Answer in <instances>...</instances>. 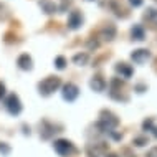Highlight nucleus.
I'll return each mask as SVG.
<instances>
[{
	"mask_svg": "<svg viewBox=\"0 0 157 157\" xmlns=\"http://www.w3.org/2000/svg\"><path fill=\"white\" fill-rule=\"evenodd\" d=\"M3 96H5V84L0 81V99H2Z\"/></svg>",
	"mask_w": 157,
	"mask_h": 157,
	"instance_id": "nucleus-25",
	"label": "nucleus"
},
{
	"mask_svg": "<svg viewBox=\"0 0 157 157\" xmlns=\"http://www.w3.org/2000/svg\"><path fill=\"white\" fill-rule=\"evenodd\" d=\"M131 36H132V40H136V41H142L144 38H146V32H144L142 25H134V27L131 28Z\"/></svg>",
	"mask_w": 157,
	"mask_h": 157,
	"instance_id": "nucleus-13",
	"label": "nucleus"
},
{
	"mask_svg": "<svg viewBox=\"0 0 157 157\" xmlns=\"http://www.w3.org/2000/svg\"><path fill=\"white\" fill-rule=\"evenodd\" d=\"M132 144L136 147H144L146 144H149V141H147V137H144V136H139V137H134Z\"/></svg>",
	"mask_w": 157,
	"mask_h": 157,
	"instance_id": "nucleus-17",
	"label": "nucleus"
},
{
	"mask_svg": "<svg viewBox=\"0 0 157 157\" xmlns=\"http://www.w3.org/2000/svg\"><path fill=\"white\" fill-rule=\"evenodd\" d=\"M60 86H61V79L58 78V76H48V78H45L41 83H38V91L43 96H50Z\"/></svg>",
	"mask_w": 157,
	"mask_h": 157,
	"instance_id": "nucleus-2",
	"label": "nucleus"
},
{
	"mask_svg": "<svg viewBox=\"0 0 157 157\" xmlns=\"http://www.w3.org/2000/svg\"><path fill=\"white\" fill-rule=\"evenodd\" d=\"M152 132H154V136L157 137V127H152Z\"/></svg>",
	"mask_w": 157,
	"mask_h": 157,
	"instance_id": "nucleus-27",
	"label": "nucleus"
},
{
	"mask_svg": "<svg viewBox=\"0 0 157 157\" xmlns=\"http://www.w3.org/2000/svg\"><path fill=\"white\" fill-rule=\"evenodd\" d=\"M146 157H157V147H152V149L147 152Z\"/></svg>",
	"mask_w": 157,
	"mask_h": 157,
	"instance_id": "nucleus-24",
	"label": "nucleus"
},
{
	"mask_svg": "<svg viewBox=\"0 0 157 157\" xmlns=\"http://www.w3.org/2000/svg\"><path fill=\"white\" fill-rule=\"evenodd\" d=\"M5 108L12 116H17V114L22 113V103H20L18 96L17 94H8L7 99H5Z\"/></svg>",
	"mask_w": 157,
	"mask_h": 157,
	"instance_id": "nucleus-4",
	"label": "nucleus"
},
{
	"mask_svg": "<svg viewBox=\"0 0 157 157\" xmlns=\"http://www.w3.org/2000/svg\"><path fill=\"white\" fill-rule=\"evenodd\" d=\"M61 94H63V99H65V101H68V103H73L76 98L79 96V90H78V86H76V84L66 83V84H63Z\"/></svg>",
	"mask_w": 157,
	"mask_h": 157,
	"instance_id": "nucleus-5",
	"label": "nucleus"
},
{
	"mask_svg": "<svg viewBox=\"0 0 157 157\" xmlns=\"http://www.w3.org/2000/svg\"><path fill=\"white\" fill-rule=\"evenodd\" d=\"M17 65H18L20 70L23 71H30L33 68V61H32V56L28 53H22L18 58H17Z\"/></svg>",
	"mask_w": 157,
	"mask_h": 157,
	"instance_id": "nucleus-9",
	"label": "nucleus"
},
{
	"mask_svg": "<svg viewBox=\"0 0 157 157\" xmlns=\"http://www.w3.org/2000/svg\"><path fill=\"white\" fill-rule=\"evenodd\" d=\"M53 147H55V151H56L60 155H63V157L71 155V154H75V152H76L75 146L70 141H66V139H58V141H55Z\"/></svg>",
	"mask_w": 157,
	"mask_h": 157,
	"instance_id": "nucleus-3",
	"label": "nucleus"
},
{
	"mask_svg": "<svg viewBox=\"0 0 157 157\" xmlns=\"http://www.w3.org/2000/svg\"><path fill=\"white\" fill-rule=\"evenodd\" d=\"M116 71L121 75V78H131L132 76V68H131L127 63H117L116 65Z\"/></svg>",
	"mask_w": 157,
	"mask_h": 157,
	"instance_id": "nucleus-12",
	"label": "nucleus"
},
{
	"mask_svg": "<svg viewBox=\"0 0 157 157\" xmlns=\"http://www.w3.org/2000/svg\"><path fill=\"white\" fill-rule=\"evenodd\" d=\"M152 127H154V121H152V117H149V119H146L142 122V129L144 131H152Z\"/></svg>",
	"mask_w": 157,
	"mask_h": 157,
	"instance_id": "nucleus-19",
	"label": "nucleus"
},
{
	"mask_svg": "<svg viewBox=\"0 0 157 157\" xmlns=\"http://www.w3.org/2000/svg\"><path fill=\"white\" fill-rule=\"evenodd\" d=\"M151 52L146 48H139V50H134L132 53H131V60H132L136 65H144L147 60H151Z\"/></svg>",
	"mask_w": 157,
	"mask_h": 157,
	"instance_id": "nucleus-6",
	"label": "nucleus"
},
{
	"mask_svg": "<svg viewBox=\"0 0 157 157\" xmlns=\"http://www.w3.org/2000/svg\"><path fill=\"white\" fill-rule=\"evenodd\" d=\"M119 124V119L109 111H101V119L98 122V129H101V132H113V129Z\"/></svg>",
	"mask_w": 157,
	"mask_h": 157,
	"instance_id": "nucleus-1",
	"label": "nucleus"
},
{
	"mask_svg": "<svg viewBox=\"0 0 157 157\" xmlns=\"http://www.w3.org/2000/svg\"><path fill=\"white\" fill-rule=\"evenodd\" d=\"M90 86H91L93 91L101 93V91H104V88H106V81L101 78V76H94V78L90 81Z\"/></svg>",
	"mask_w": 157,
	"mask_h": 157,
	"instance_id": "nucleus-11",
	"label": "nucleus"
},
{
	"mask_svg": "<svg viewBox=\"0 0 157 157\" xmlns=\"http://www.w3.org/2000/svg\"><path fill=\"white\" fill-rule=\"evenodd\" d=\"M38 5H40L41 12L46 13V15H53L55 12H58V5L55 2H52V0H40Z\"/></svg>",
	"mask_w": 157,
	"mask_h": 157,
	"instance_id": "nucleus-10",
	"label": "nucleus"
},
{
	"mask_svg": "<svg viewBox=\"0 0 157 157\" xmlns=\"http://www.w3.org/2000/svg\"><path fill=\"white\" fill-rule=\"evenodd\" d=\"M106 157H119V155H117V154H108Z\"/></svg>",
	"mask_w": 157,
	"mask_h": 157,
	"instance_id": "nucleus-28",
	"label": "nucleus"
},
{
	"mask_svg": "<svg viewBox=\"0 0 157 157\" xmlns=\"http://www.w3.org/2000/svg\"><path fill=\"white\" fill-rule=\"evenodd\" d=\"M111 86H113V90H114V88H121V86H122V81H121L119 78H113Z\"/></svg>",
	"mask_w": 157,
	"mask_h": 157,
	"instance_id": "nucleus-21",
	"label": "nucleus"
},
{
	"mask_svg": "<svg viewBox=\"0 0 157 157\" xmlns=\"http://www.w3.org/2000/svg\"><path fill=\"white\" fill-rule=\"evenodd\" d=\"M144 20L149 22V23H152L157 28V10H155V8H147L146 13H144Z\"/></svg>",
	"mask_w": 157,
	"mask_h": 157,
	"instance_id": "nucleus-15",
	"label": "nucleus"
},
{
	"mask_svg": "<svg viewBox=\"0 0 157 157\" xmlns=\"http://www.w3.org/2000/svg\"><path fill=\"white\" fill-rule=\"evenodd\" d=\"M142 2H144V0H129L131 7H141V5H142Z\"/></svg>",
	"mask_w": 157,
	"mask_h": 157,
	"instance_id": "nucleus-22",
	"label": "nucleus"
},
{
	"mask_svg": "<svg viewBox=\"0 0 157 157\" xmlns=\"http://www.w3.org/2000/svg\"><path fill=\"white\" fill-rule=\"evenodd\" d=\"M83 15L79 10H73L70 13V17H68V28L70 30H78V28L83 27Z\"/></svg>",
	"mask_w": 157,
	"mask_h": 157,
	"instance_id": "nucleus-7",
	"label": "nucleus"
},
{
	"mask_svg": "<svg viewBox=\"0 0 157 157\" xmlns=\"http://www.w3.org/2000/svg\"><path fill=\"white\" fill-rule=\"evenodd\" d=\"M98 46H99V41H98V40H94V38L88 40V48H90V50H96Z\"/></svg>",
	"mask_w": 157,
	"mask_h": 157,
	"instance_id": "nucleus-20",
	"label": "nucleus"
},
{
	"mask_svg": "<svg viewBox=\"0 0 157 157\" xmlns=\"http://www.w3.org/2000/svg\"><path fill=\"white\" fill-rule=\"evenodd\" d=\"M43 126H46V129H45V127H41V131H40V136H41L43 139H50L55 132H58V131H55V126L50 124L48 121H45Z\"/></svg>",
	"mask_w": 157,
	"mask_h": 157,
	"instance_id": "nucleus-14",
	"label": "nucleus"
},
{
	"mask_svg": "<svg viewBox=\"0 0 157 157\" xmlns=\"http://www.w3.org/2000/svg\"><path fill=\"white\" fill-rule=\"evenodd\" d=\"M116 27H114L113 23H108V25H104L103 28H101V32H99V36L103 38L104 41H113L114 38H116Z\"/></svg>",
	"mask_w": 157,
	"mask_h": 157,
	"instance_id": "nucleus-8",
	"label": "nucleus"
},
{
	"mask_svg": "<svg viewBox=\"0 0 157 157\" xmlns=\"http://www.w3.org/2000/svg\"><path fill=\"white\" fill-rule=\"evenodd\" d=\"M73 63H75V65H78V66L86 65V63H88V53H78V55H75V56H73Z\"/></svg>",
	"mask_w": 157,
	"mask_h": 157,
	"instance_id": "nucleus-16",
	"label": "nucleus"
},
{
	"mask_svg": "<svg viewBox=\"0 0 157 157\" xmlns=\"http://www.w3.org/2000/svg\"><path fill=\"white\" fill-rule=\"evenodd\" d=\"M136 91H137V93H144V91H147V86H146V84H137V86H136Z\"/></svg>",
	"mask_w": 157,
	"mask_h": 157,
	"instance_id": "nucleus-23",
	"label": "nucleus"
},
{
	"mask_svg": "<svg viewBox=\"0 0 157 157\" xmlns=\"http://www.w3.org/2000/svg\"><path fill=\"white\" fill-rule=\"evenodd\" d=\"M8 151H10V149H8L7 146H3V144H0V152H3V154H8Z\"/></svg>",
	"mask_w": 157,
	"mask_h": 157,
	"instance_id": "nucleus-26",
	"label": "nucleus"
},
{
	"mask_svg": "<svg viewBox=\"0 0 157 157\" xmlns=\"http://www.w3.org/2000/svg\"><path fill=\"white\" fill-rule=\"evenodd\" d=\"M55 66H56L58 70H65V66H66V58H65V56H56V58H55Z\"/></svg>",
	"mask_w": 157,
	"mask_h": 157,
	"instance_id": "nucleus-18",
	"label": "nucleus"
}]
</instances>
